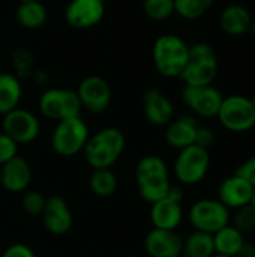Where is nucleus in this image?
Segmentation results:
<instances>
[{"label":"nucleus","mask_w":255,"mask_h":257,"mask_svg":"<svg viewBox=\"0 0 255 257\" xmlns=\"http://www.w3.org/2000/svg\"><path fill=\"white\" fill-rule=\"evenodd\" d=\"M212 257H231V256H222V254H213Z\"/></svg>","instance_id":"nucleus-43"},{"label":"nucleus","mask_w":255,"mask_h":257,"mask_svg":"<svg viewBox=\"0 0 255 257\" xmlns=\"http://www.w3.org/2000/svg\"><path fill=\"white\" fill-rule=\"evenodd\" d=\"M236 175H239L240 178H243L245 181H248L255 188V155L245 160L234 172Z\"/></svg>","instance_id":"nucleus-34"},{"label":"nucleus","mask_w":255,"mask_h":257,"mask_svg":"<svg viewBox=\"0 0 255 257\" xmlns=\"http://www.w3.org/2000/svg\"><path fill=\"white\" fill-rule=\"evenodd\" d=\"M165 197H168V199H171V200H174V202L182 203V202H183V197H185V190H183L182 185H173V184H171Z\"/></svg>","instance_id":"nucleus-36"},{"label":"nucleus","mask_w":255,"mask_h":257,"mask_svg":"<svg viewBox=\"0 0 255 257\" xmlns=\"http://www.w3.org/2000/svg\"><path fill=\"white\" fill-rule=\"evenodd\" d=\"M47 203V197L39 191H24L21 196V208L29 215H41Z\"/></svg>","instance_id":"nucleus-31"},{"label":"nucleus","mask_w":255,"mask_h":257,"mask_svg":"<svg viewBox=\"0 0 255 257\" xmlns=\"http://www.w3.org/2000/svg\"><path fill=\"white\" fill-rule=\"evenodd\" d=\"M150 223L155 229L177 230L183 221V206L168 197L150 205Z\"/></svg>","instance_id":"nucleus-20"},{"label":"nucleus","mask_w":255,"mask_h":257,"mask_svg":"<svg viewBox=\"0 0 255 257\" xmlns=\"http://www.w3.org/2000/svg\"><path fill=\"white\" fill-rule=\"evenodd\" d=\"M213 143H215V133H213V130L209 128V126H200L198 125L194 145L209 151L213 146Z\"/></svg>","instance_id":"nucleus-33"},{"label":"nucleus","mask_w":255,"mask_h":257,"mask_svg":"<svg viewBox=\"0 0 255 257\" xmlns=\"http://www.w3.org/2000/svg\"><path fill=\"white\" fill-rule=\"evenodd\" d=\"M89 137L90 130L81 116L63 119L56 122L51 133V148L59 157L71 158L83 152Z\"/></svg>","instance_id":"nucleus-5"},{"label":"nucleus","mask_w":255,"mask_h":257,"mask_svg":"<svg viewBox=\"0 0 255 257\" xmlns=\"http://www.w3.org/2000/svg\"><path fill=\"white\" fill-rule=\"evenodd\" d=\"M231 226H234L242 235L248 236L255 232V209L251 205H246L243 208H239L231 215Z\"/></svg>","instance_id":"nucleus-30"},{"label":"nucleus","mask_w":255,"mask_h":257,"mask_svg":"<svg viewBox=\"0 0 255 257\" xmlns=\"http://www.w3.org/2000/svg\"><path fill=\"white\" fill-rule=\"evenodd\" d=\"M41 114L54 122L81 116V102L75 90L51 87L42 92L38 101Z\"/></svg>","instance_id":"nucleus-9"},{"label":"nucleus","mask_w":255,"mask_h":257,"mask_svg":"<svg viewBox=\"0 0 255 257\" xmlns=\"http://www.w3.org/2000/svg\"><path fill=\"white\" fill-rule=\"evenodd\" d=\"M105 15V0H71L65 8L68 26L84 30L98 26Z\"/></svg>","instance_id":"nucleus-13"},{"label":"nucleus","mask_w":255,"mask_h":257,"mask_svg":"<svg viewBox=\"0 0 255 257\" xmlns=\"http://www.w3.org/2000/svg\"><path fill=\"white\" fill-rule=\"evenodd\" d=\"M213 236V245H215V254L236 257L240 247L245 244L246 236L242 235L234 226L228 224L222 229H219Z\"/></svg>","instance_id":"nucleus-23"},{"label":"nucleus","mask_w":255,"mask_h":257,"mask_svg":"<svg viewBox=\"0 0 255 257\" xmlns=\"http://www.w3.org/2000/svg\"><path fill=\"white\" fill-rule=\"evenodd\" d=\"M188 221L194 230L216 233L231 221V211L218 199H200L188 209Z\"/></svg>","instance_id":"nucleus-7"},{"label":"nucleus","mask_w":255,"mask_h":257,"mask_svg":"<svg viewBox=\"0 0 255 257\" xmlns=\"http://www.w3.org/2000/svg\"><path fill=\"white\" fill-rule=\"evenodd\" d=\"M143 12L152 21H164L174 14V0H144Z\"/></svg>","instance_id":"nucleus-29"},{"label":"nucleus","mask_w":255,"mask_h":257,"mask_svg":"<svg viewBox=\"0 0 255 257\" xmlns=\"http://www.w3.org/2000/svg\"><path fill=\"white\" fill-rule=\"evenodd\" d=\"M188 54L189 45L173 33L158 36L152 47L153 66L165 78H180L188 62Z\"/></svg>","instance_id":"nucleus-3"},{"label":"nucleus","mask_w":255,"mask_h":257,"mask_svg":"<svg viewBox=\"0 0 255 257\" xmlns=\"http://www.w3.org/2000/svg\"><path fill=\"white\" fill-rule=\"evenodd\" d=\"M2 131L17 145H30L41 134V122L33 111L17 107L2 116Z\"/></svg>","instance_id":"nucleus-10"},{"label":"nucleus","mask_w":255,"mask_h":257,"mask_svg":"<svg viewBox=\"0 0 255 257\" xmlns=\"http://www.w3.org/2000/svg\"><path fill=\"white\" fill-rule=\"evenodd\" d=\"M143 114L153 126H167L174 119L171 99L158 87H150L143 93Z\"/></svg>","instance_id":"nucleus-16"},{"label":"nucleus","mask_w":255,"mask_h":257,"mask_svg":"<svg viewBox=\"0 0 255 257\" xmlns=\"http://www.w3.org/2000/svg\"><path fill=\"white\" fill-rule=\"evenodd\" d=\"M2 257H36V254L26 244H12L2 253Z\"/></svg>","instance_id":"nucleus-35"},{"label":"nucleus","mask_w":255,"mask_h":257,"mask_svg":"<svg viewBox=\"0 0 255 257\" xmlns=\"http://www.w3.org/2000/svg\"><path fill=\"white\" fill-rule=\"evenodd\" d=\"M252 24L251 12L242 5H230L219 14V27L228 36H242Z\"/></svg>","instance_id":"nucleus-21"},{"label":"nucleus","mask_w":255,"mask_h":257,"mask_svg":"<svg viewBox=\"0 0 255 257\" xmlns=\"http://www.w3.org/2000/svg\"><path fill=\"white\" fill-rule=\"evenodd\" d=\"M117 176L111 169L93 170L89 179V187L92 193L98 197H110L117 190Z\"/></svg>","instance_id":"nucleus-26"},{"label":"nucleus","mask_w":255,"mask_h":257,"mask_svg":"<svg viewBox=\"0 0 255 257\" xmlns=\"http://www.w3.org/2000/svg\"><path fill=\"white\" fill-rule=\"evenodd\" d=\"M18 24L29 30H36L47 23L48 12L42 2H21L15 11Z\"/></svg>","instance_id":"nucleus-24"},{"label":"nucleus","mask_w":255,"mask_h":257,"mask_svg":"<svg viewBox=\"0 0 255 257\" xmlns=\"http://www.w3.org/2000/svg\"><path fill=\"white\" fill-rule=\"evenodd\" d=\"M32 182V167L26 158L17 155L0 166V185L12 194H23Z\"/></svg>","instance_id":"nucleus-18"},{"label":"nucleus","mask_w":255,"mask_h":257,"mask_svg":"<svg viewBox=\"0 0 255 257\" xmlns=\"http://www.w3.org/2000/svg\"><path fill=\"white\" fill-rule=\"evenodd\" d=\"M218 75V56L207 42L189 45L188 62L180 75L185 86H209Z\"/></svg>","instance_id":"nucleus-4"},{"label":"nucleus","mask_w":255,"mask_h":257,"mask_svg":"<svg viewBox=\"0 0 255 257\" xmlns=\"http://www.w3.org/2000/svg\"><path fill=\"white\" fill-rule=\"evenodd\" d=\"M183 238L177 230L152 229L143 239V248L149 257H180Z\"/></svg>","instance_id":"nucleus-15"},{"label":"nucleus","mask_w":255,"mask_h":257,"mask_svg":"<svg viewBox=\"0 0 255 257\" xmlns=\"http://www.w3.org/2000/svg\"><path fill=\"white\" fill-rule=\"evenodd\" d=\"M251 36H252V39L255 41V20H252V24H251V27H249V32H248Z\"/></svg>","instance_id":"nucleus-39"},{"label":"nucleus","mask_w":255,"mask_h":257,"mask_svg":"<svg viewBox=\"0 0 255 257\" xmlns=\"http://www.w3.org/2000/svg\"><path fill=\"white\" fill-rule=\"evenodd\" d=\"M75 92L80 98L81 107L92 114H101L107 111L113 98L108 81L101 75L84 77Z\"/></svg>","instance_id":"nucleus-12"},{"label":"nucleus","mask_w":255,"mask_h":257,"mask_svg":"<svg viewBox=\"0 0 255 257\" xmlns=\"http://www.w3.org/2000/svg\"><path fill=\"white\" fill-rule=\"evenodd\" d=\"M11 63L14 68V74L21 78L32 77L35 71V56L26 47H17L11 54Z\"/></svg>","instance_id":"nucleus-28"},{"label":"nucleus","mask_w":255,"mask_h":257,"mask_svg":"<svg viewBox=\"0 0 255 257\" xmlns=\"http://www.w3.org/2000/svg\"><path fill=\"white\" fill-rule=\"evenodd\" d=\"M210 169V154L197 145H191L180 149L174 163L173 173L179 185L194 187L200 184L209 173Z\"/></svg>","instance_id":"nucleus-6"},{"label":"nucleus","mask_w":255,"mask_h":257,"mask_svg":"<svg viewBox=\"0 0 255 257\" xmlns=\"http://www.w3.org/2000/svg\"><path fill=\"white\" fill-rule=\"evenodd\" d=\"M126 149L125 134L114 126H107L95 134H90L83 155L86 163L93 170L111 169L123 155Z\"/></svg>","instance_id":"nucleus-1"},{"label":"nucleus","mask_w":255,"mask_h":257,"mask_svg":"<svg viewBox=\"0 0 255 257\" xmlns=\"http://www.w3.org/2000/svg\"><path fill=\"white\" fill-rule=\"evenodd\" d=\"M21 2H44V0H20V3Z\"/></svg>","instance_id":"nucleus-41"},{"label":"nucleus","mask_w":255,"mask_h":257,"mask_svg":"<svg viewBox=\"0 0 255 257\" xmlns=\"http://www.w3.org/2000/svg\"><path fill=\"white\" fill-rule=\"evenodd\" d=\"M135 184L141 200L152 205L164 199L171 185L170 169L165 160L155 154L140 158L135 166Z\"/></svg>","instance_id":"nucleus-2"},{"label":"nucleus","mask_w":255,"mask_h":257,"mask_svg":"<svg viewBox=\"0 0 255 257\" xmlns=\"http://www.w3.org/2000/svg\"><path fill=\"white\" fill-rule=\"evenodd\" d=\"M236 257H255V244L245 241Z\"/></svg>","instance_id":"nucleus-38"},{"label":"nucleus","mask_w":255,"mask_h":257,"mask_svg":"<svg viewBox=\"0 0 255 257\" xmlns=\"http://www.w3.org/2000/svg\"><path fill=\"white\" fill-rule=\"evenodd\" d=\"M216 119L230 133H248L255 126V107L243 95L224 96Z\"/></svg>","instance_id":"nucleus-8"},{"label":"nucleus","mask_w":255,"mask_h":257,"mask_svg":"<svg viewBox=\"0 0 255 257\" xmlns=\"http://www.w3.org/2000/svg\"><path fill=\"white\" fill-rule=\"evenodd\" d=\"M215 254L213 236L200 230H192L183 238L180 257H212Z\"/></svg>","instance_id":"nucleus-25"},{"label":"nucleus","mask_w":255,"mask_h":257,"mask_svg":"<svg viewBox=\"0 0 255 257\" xmlns=\"http://www.w3.org/2000/svg\"><path fill=\"white\" fill-rule=\"evenodd\" d=\"M18 146L9 136H6L3 131L0 133V166L12 160L18 155Z\"/></svg>","instance_id":"nucleus-32"},{"label":"nucleus","mask_w":255,"mask_h":257,"mask_svg":"<svg viewBox=\"0 0 255 257\" xmlns=\"http://www.w3.org/2000/svg\"><path fill=\"white\" fill-rule=\"evenodd\" d=\"M44 227L54 236L66 235L74 224V215L68 202L60 196L47 197L45 208L41 214Z\"/></svg>","instance_id":"nucleus-14"},{"label":"nucleus","mask_w":255,"mask_h":257,"mask_svg":"<svg viewBox=\"0 0 255 257\" xmlns=\"http://www.w3.org/2000/svg\"><path fill=\"white\" fill-rule=\"evenodd\" d=\"M183 104L198 117L212 119L218 116L224 95L212 84L209 86H183Z\"/></svg>","instance_id":"nucleus-11"},{"label":"nucleus","mask_w":255,"mask_h":257,"mask_svg":"<svg viewBox=\"0 0 255 257\" xmlns=\"http://www.w3.org/2000/svg\"><path fill=\"white\" fill-rule=\"evenodd\" d=\"M215 3V0H174V14L183 20L201 18Z\"/></svg>","instance_id":"nucleus-27"},{"label":"nucleus","mask_w":255,"mask_h":257,"mask_svg":"<svg viewBox=\"0 0 255 257\" xmlns=\"http://www.w3.org/2000/svg\"><path fill=\"white\" fill-rule=\"evenodd\" d=\"M254 187L240 178L239 175H231L221 181L218 187V200L227 206L230 211H236L239 208H243L246 205H251L252 194H254Z\"/></svg>","instance_id":"nucleus-17"},{"label":"nucleus","mask_w":255,"mask_h":257,"mask_svg":"<svg viewBox=\"0 0 255 257\" xmlns=\"http://www.w3.org/2000/svg\"><path fill=\"white\" fill-rule=\"evenodd\" d=\"M126 257H134V256H126Z\"/></svg>","instance_id":"nucleus-44"},{"label":"nucleus","mask_w":255,"mask_h":257,"mask_svg":"<svg viewBox=\"0 0 255 257\" xmlns=\"http://www.w3.org/2000/svg\"><path fill=\"white\" fill-rule=\"evenodd\" d=\"M198 122L194 116L183 114L179 117H174L167 126L164 133V139L167 145L173 149H185L195 142Z\"/></svg>","instance_id":"nucleus-19"},{"label":"nucleus","mask_w":255,"mask_h":257,"mask_svg":"<svg viewBox=\"0 0 255 257\" xmlns=\"http://www.w3.org/2000/svg\"><path fill=\"white\" fill-rule=\"evenodd\" d=\"M32 77H33V80H35L39 86H45V84H48V81H50V74H48V71L44 69V68H35Z\"/></svg>","instance_id":"nucleus-37"},{"label":"nucleus","mask_w":255,"mask_h":257,"mask_svg":"<svg viewBox=\"0 0 255 257\" xmlns=\"http://www.w3.org/2000/svg\"><path fill=\"white\" fill-rule=\"evenodd\" d=\"M251 102H252V105H254V107H255V93H254V96L251 98Z\"/></svg>","instance_id":"nucleus-42"},{"label":"nucleus","mask_w":255,"mask_h":257,"mask_svg":"<svg viewBox=\"0 0 255 257\" xmlns=\"http://www.w3.org/2000/svg\"><path fill=\"white\" fill-rule=\"evenodd\" d=\"M23 96L21 80L14 72L0 74V116L20 105Z\"/></svg>","instance_id":"nucleus-22"},{"label":"nucleus","mask_w":255,"mask_h":257,"mask_svg":"<svg viewBox=\"0 0 255 257\" xmlns=\"http://www.w3.org/2000/svg\"><path fill=\"white\" fill-rule=\"evenodd\" d=\"M251 206L255 209V190H254V194H252V200H251Z\"/></svg>","instance_id":"nucleus-40"}]
</instances>
